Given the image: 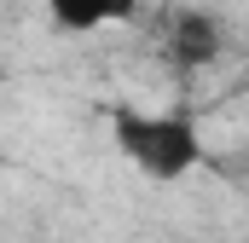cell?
Segmentation results:
<instances>
[{"mask_svg": "<svg viewBox=\"0 0 249 243\" xmlns=\"http://www.w3.org/2000/svg\"><path fill=\"white\" fill-rule=\"evenodd\" d=\"M116 145L127 162H139L151 180H180L203 162V139L191 116H116Z\"/></svg>", "mask_w": 249, "mask_h": 243, "instance_id": "1", "label": "cell"}, {"mask_svg": "<svg viewBox=\"0 0 249 243\" xmlns=\"http://www.w3.org/2000/svg\"><path fill=\"white\" fill-rule=\"evenodd\" d=\"M168 52L186 64V69L214 64V52H220V23H214L209 12H180L174 29H168Z\"/></svg>", "mask_w": 249, "mask_h": 243, "instance_id": "2", "label": "cell"}, {"mask_svg": "<svg viewBox=\"0 0 249 243\" xmlns=\"http://www.w3.org/2000/svg\"><path fill=\"white\" fill-rule=\"evenodd\" d=\"M47 12H53V23L58 29H105V23H127V17H139V0H47Z\"/></svg>", "mask_w": 249, "mask_h": 243, "instance_id": "3", "label": "cell"}]
</instances>
